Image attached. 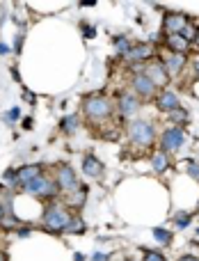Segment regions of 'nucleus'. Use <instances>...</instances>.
Wrapping results in <instances>:
<instances>
[{"mask_svg": "<svg viewBox=\"0 0 199 261\" xmlns=\"http://www.w3.org/2000/svg\"><path fill=\"white\" fill-rule=\"evenodd\" d=\"M174 225H177L179 229H186V227L190 225V213H186V211L177 213V216H174Z\"/></svg>", "mask_w": 199, "mask_h": 261, "instance_id": "21", "label": "nucleus"}, {"mask_svg": "<svg viewBox=\"0 0 199 261\" xmlns=\"http://www.w3.org/2000/svg\"><path fill=\"white\" fill-rule=\"evenodd\" d=\"M58 188H60V193H67V195H71L73 190H78V179H76V174H73V170L69 165H60L58 167Z\"/></svg>", "mask_w": 199, "mask_h": 261, "instance_id": "5", "label": "nucleus"}, {"mask_svg": "<svg viewBox=\"0 0 199 261\" xmlns=\"http://www.w3.org/2000/svg\"><path fill=\"white\" fill-rule=\"evenodd\" d=\"M12 76H14V81H16V83L21 81V76H18V71H16V69H12Z\"/></svg>", "mask_w": 199, "mask_h": 261, "instance_id": "34", "label": "nucleus"}, {"mask_svg": "<svg viewBox=\"0 0 199 261\" xmlns=\"http://www.w3.org/2000/svg\"><path fill=\"white\" fill-rule=\"evenodd\" d=\"M0 261H7V257H5V254H3V252H0Z\"/></svg>", "mask_w": 199, "mask_h": 261, "instance_id": "39", "label": "nucleus"}, {"mask_svg": "<svg viewBox=\"0 0 199 261\" xmlns=\"http://www.w3.org/2000/svg\"><path fill=\"white\" fill-rule=\"evenodd\" d=\"M87 197V188L85 186H78V190H73L71 195H69V206H80L82 202H85Z\"/></svg>", "mask_w": 199, "mask_h": 261, "instance_id": "18", "label": "nucleus"}, {"mask_svg": "<svg viewBox=\"0 0 199 261\" xmlns=\"http://www.w3.org/2000/svg\"><path fill=\"white\" fill-rule=\"evenodd\" d=\"M5 53H9V48L5 44H0V55H5Z\"/></svg>", "mask_w": 199, "mask_h": 261, "instance_id": "35", "label": "nucleus"}, {"mask_svg": "<svg viewBox=\"0 0 199 261\" xmlns=\"http://www.w3.org/2000/svg\"><path fill=\"white\" fill-rule=\"evenodd\" d=\"M192 41H195V46L199 48V28H197V35H195V39H192Z\"/></svg>", "mask_w": 199, "mask_h": 261, "instance_id": "36", "label": "nucleus"}, {"mask_svg": "<svg viewBox=\"0 0 199 261\" xmlns=\"http://www.w3.org/2000/svg\"><path fill=\"white\" fill-rule=\"evenodd\" d=\"M18 117H21V110H18V108H12V110L7 113V119H9V122H16Z\"/></svg>", "mask_w": 199, "mask_h": 261, "instance_id": "27", "label": "nucleus"}, {"mask_svg": "<svg viewBox=\"0 0 199 261\" xmlns=\"http://www.w3.org/2000/svg\"><path fill=\"white\" fill-rule=\"evenodd\" d=\"M115 46H117V53H122V55H126L128 50H131V44H128L126 37H117V39H115Z\"/></svg>", "mask_w": 199, "mask_h": 261, "instance_id": "23", "label": "nucleus"}, {"mask_svg": "<svg viewBox=\"0 0 199 261\" xmlns=\"http://www.w3.org/2000/svg\"><path fill=\"white\" fill-rule=\"evenodd\" d=\"M165 41H167V48H169V53L186 55L188 50H190V41H188L183 35H167V37H165Z\"/></svg>", "mask_w": 199, "mask_h": 261, "instance_id": "12", "label": "nucleus"}, {"mask_svg": "<svg viewBox=\"0 0 199 261\" xmlns=\"http://www.w3.org/2000/svg\"><path fill=\"white\" fill-rule=\"evenodd\" d=\"M82 110H85V115H87V119H90V122L101 124V122H108V119H110V115H112V103H110L108 96L94 94V96H87V99H85Z\"/></svg>", "mask_w": 199, "mask_h": 261, "instance_id": "1", "label": "nucleus"}, {"mask_svg": "<svg viewBox=\"0 0 199 261\" xmlns=\"http://www.w3.org/2000/svg\"><path fill=\"white\" fill-rule=\"evenodd\" d=\"M3 218H5V208L0 206V222H3Z\"/></svg>", "mask_w": 199, "mask_h": 261, "instance_id": "37", "label": "nucleus"}, {"mask_svg": "<svg viewBox=\"0 0 199 261\" xmlns=\"http://www.w3.org/2000/svg\"><path fill=\"white\" fill-rule=\"evenodd\" d=\"M165 69H167V73H179L183 69V64H186V55H179V53H169L167 58H165Z\"/></svg>", "mask_w": 199, "mask_h": 261, "instance_id": "16", "label": "nucleus"}, {"mask_svg": "<svg viewBox=\"0 0 199 261\" xmlns=\"http://www.w3.org/2000/svg\"><path fill=\"white\" fill-rule=\"evenodd\" d=\"M172 122H188V110L186 108H177L172 113Z\"/></svg>", "mask_w": 199, "mask_h": 261, "instance_id": "24", "label": "nucleus"}, {"mask_svg": "<svg viewBox=\"0 0 199 261\" xmlns=\"http://www.w3.org/2000/svg\"><path fill=\"white\" fill-rule=\"evenodd\" d=\"M188 25V16L181 12H167L163 16V28L167 35H181Z\"/></svg>", "mask_w": 199, "mask_h": 261, "instance_id": "6", "label": "nucleus"}, {"mask_svg": "<svg viewBox=\"0 0 199 261\" xmlns=\"http://www.w3.org/2000/svg\"><path fill=\"white\" fill-rule=\"evenodd\" d=\"M124 58L128 60V62H145V60L151 58V46L149 44H137V46H131V50H128Z\"/></svg>", "mask_w": 199, "mask_h": 261, "instance_id": "14", "label": "nucleus"}, {"mask_svg": "<svg viewBox=\"0 0 199 261\" xmlns=\"http://www.w3.org/2000/svg\"><path fill=\"white\" fill-rule=\"evenodd\" d=\"M117 103H119V113H122L124 117H131V115L140 108V99H137L135 94H128V92H122V94H119Z\"/></svg>", "mask_w": 199, "mask_h": 261, "instance_id": "10", "label": "nucleus"}, {"mask_svg": "<svg viewBox=\"0 0 199 261\" xmlns=\"http://www.w3.org/2000/svg\"><path fill=\"white\" fill-rule=\"evenodd\" d=\"M133 90H135V94L140 96V99H151V96L156 94L154 81H151L149 76H145V73H135V76H133Z\"/></svg>", "mask_w": 199, "mask_h": 261, "instance_id": "9", "label": "nucleus"}, {"mask_svg": "<svg viewBox=\"0 0 199 261\" xmlns=\"http://www.w3.org/2000/svg\"><path fill=\"white\" fill-rule=\"evenodd\" d=\"M197 73H199V62H197Z\"/></svg>", "mask_w": 199, "mask_h": 261, "instance_id": "40", "label": "nucleus"}, {"mask_svg": "<svg viewBox=\"0 0 199 261\" xmlns=\"http://www.w3.org/2000/svg\"><path fill=\"white\" fill-rule=\"evenodd\" d=\"M188 174H190L195 181H199V163H197V161H190V163H188Z\"/></svg>", "mask_w": 199, "mask_h": 261, "instance_id": "26", "label": "nucleus"}, {"mask_svg": "<svg viewBox=\"0 0 199 261\" xmlns=\"http://www.w3.org/2000/svg\"><path fill=\"white\" fill-rule=\"evenodd\" d=\"M128 138H131L133 144H137V147H151L156 140V130L151 126L149 122H145V119H133V122H128Z\"/></svg>", "mask_w": 199, "mask_h": 261, "instance_id": "2", "label": "nucleus"}, {"mask_svg": "<svg viewBox=\"0 0 199 261\" xmlns=\"http://www.w3.org/2000/svg\"><path fill=\"white\" fill-rule=\"evenodd\" d=\"M76 261H85V257H82V254H76Z\"/></svg>", "mask_w": 199, "mask_h": 261, "instance_id": "38", "label": "nucleus"}, {"mask_svg": "<svg viewBox=\"0 0 199 261\" xmlns=\"http://www.w3.org/2000/svg\"><path fill=\"white\" fill-rule=\"evenodd\" d=\"M156 103H158V108L163 113H174L177 108H181V101H179V96L174 92H160Z\"/></svg>", "mask_w": 199, "mask_h": 261, "instance_id": "11", "label": "nucleus"}, {"mask_svg": "<svg viewBox=\"0 0 199 261\" xmlns=\"http://www.w3.org/2000/svg\"><path fill=\"white\" fill-rule=\"evenodd\" d=\"M82 172H85L87 176H92V179H99L101 172H103V163H101L96 156L87 153V156L82 158Z\"/></svg>", "mask_w": 199, "mask_h": 261, "instance_id": "13", "label": "nucleus"}, {"mask_svg": "<svg viewBox=\"0 0 199 261\" xmlns=\"http://www.w3.org/2000/svg\"><path fill=\"white\" fill-rule=\"evenodd\" d=\"M151 165H154V172H165L169 167V161H167V153L163 151H156L154 158H151Z\"/></svg>", "mask_w": 199, "mask_h": 261, "instance_id": "17", "label": "nucleus"}, {"mask_svg": "<svg viewBox=\"0 0 199 261\" xmlns=\"http://www.w3.org/2000/svg\"><path fill=\"white\" fill-rule=\"evenodd\" d=\"M37 176H41V167L39 165H23L21 170L16 172V181L21 186H27L30 181H35Z\"/></svg>", "mask_w": 199, "mask_h": 261, "instance_id": "15", "label": "nucleus"}, {"mask_svg": "<svg viewBox=\"0 0 199 261\" xmlns=\"http://www.w3.org/2000/svg\"><path fill=\"white\" fill-rule=\"evenodd\" d=\"M69 220H71V213L67 211L64 206H60V204H50V206H46L44 211V227L50 231H64L69 225Z\"/></svg>", "mask_w": 199, "mask_h": 261, "instance_id": "3", "label": "nucleus"}, {"mask_svg": "<svg viewBox=\"0 0 199 261\" xmlns=\"http://www.w3.org/2000/svg\"><path fill=\"white\" fill-rule=\"evenodd\" d=\"M23 99H25L27 103H35V94H32L30 90H25V92H23Z\"/></svg>", "mask_w": 199, "mask_h": 261, "instance_id": "29", "label": "nucleus"}, {"mask_svg": "<svg viewBox=\"0 0 199 261\" xmlns=\"http://www.w3.org/2000/svg\"><path fill=\"white\" fill-rule=\"evenodd\" d=\"M82 35H85V37H94L96 30L92 25H87V23H82Z\"/></svg>", "mask_w": 199, "mask_h": 261, "instance_id": "28", "label": "nucleus"}, {"mask_svg": "<svg viewBox=\"0 0 199 261\" xmlns=\"http://www.w3.org/2000/svg\"><path fill=\"white\" fill-rule=\"evenodd\" d=\"M142 261H167V259H165V254H160V252L147 250V252H145V259H142Z\"/></svg>", "mask_w": 199, "mask_h": 261, "instance_id": "25", "label": "nucleus"}, {"mask_svg": "<svg viewBox=\"0 0 199 261\" xmlns=\"http://www.w3.org/2000/svg\"><path fill=\"white\" fill-rule=\"evenodd\" d=\"M142 73H145V76H149L151 81H154L156 87H158V85H165V83L169 81L167 69H165L163 60H154V62H149V64H142Z\"/></svg>", "mask_w": 199, "mask_h": 261, "instance_id": "7", "label": "nucleus"}, {"mask_svg": "<svg viewBox=\"0 0 199 261\" xmlns=\"http://www.w3.org/2000/svg\"><path fill=\"white\" fill-rule=\"evenodd\" d=\"M64 231H67V234H82V231H85V222H82V218H71Z\"/></svg>", "mask_w": 199, "mask_h": 261, "instance_id": "19", "label": "nucleus"}, {"mask_svg": "<svg viewBox=\"0 0 199 261\" xmlns=\"http://www.w3.org/2000/svg\"><path fill=\"white\" fill-rule=\"evenodd\" d=\"M23 190H25L27 195H35V197H39V199H50V197H55V195L60 193L58 181L48 179L46 174L37 176L35 181H30L27 186H23Z\"/></svg>", "mask_w": 199, "mask_h": 261, "instance_id": "4", "label": "nucleus"}, {"mask_svg": "<svg viewBox=\"0 0 199 261\" xmlns=\"http://www.w3.org/2000/svg\"><path fill=\"white\" fill-rule=\"evenodd\" d=\"M21 46H23V35H18V37H16V41H14V50L18 53V50H21Z\"/></svg>", "mask_w": 199, "mask_h": 261, "instance_id": "30", "label": "nucleus"}, {"mask_svg": "<svg viewBox=\"0 0 199 261\" xmlns=\"http://www.w3.org/2000/svg\"><path fill=\"white\" fill-rule=\"evenodd\" d=\"M5 179L14 181V179H16V170H7V172H5Z\"/></svg>", "mask_w": 199, "mask_h": 261, "instance_id": "31", "label": "nucleus"}, {"mask_svg": "<svg viewBox=\"0 0 199 261\" xmlns=\"http://www.w3.org/2000/svg\"><path fill=\"white\" fill-rule=\"evenodd\" d=\"M92 261H108V254H101V252H96L94 257H92Z\"/></svg>", "mask_w": 199, "mask_h": 261, "instance_id": "32", "label": "nucleus"}, {"mask_svg": "<svg viewBox=\"0 0 199 261\" xmlns=\"http://www.w3.org/2000/svg\"><path fill=\"white\" fill-rule=\"evenodd\" d=\"M163 149L165 151H174V149H181V144L186 142V130H183L181 126H172L167 128L163 133Z\"/></svg>", "mask_w": 199, "mask_h": 261, "instance_id": "8", "label": "nucleus"}, {"mask_svg": "<svg viewBox=\"0 0 199 261\" xmlns=\"http://www.w3.org/2000/svg\"><path fill=\"white\" fill-rule=\"evenodd\" d=\"M154 239L158 241V243H163V245H169V243H172V231L156 227V229H154Z\"/></svg>", "mask_w": 199, "mask_h": 261, "instance_id": "20", "label": "nucleus"}, {"mask_svg": "<svg viewBox=\"0 0 199 261\" xmlns=\"http://www.w3.org/2000/svg\"><path fill=\"white\" fill-rule=\"evenodd\" d=\"M60 126H62L64 133H71V130H76V128H78V117H73V115H71V117H64Z\"/></svg>", "mask_w": 199, "mask_h": 261, "instance_id": "22", "label": "nucleus"}, {"mask_svg": "<svg viewBox=\"0 0 199 261\" xmlns=\"http://www.w3.org/2000/svg\"><path fill=\"white\" fill-rule=\"evenodd\" d=\"M177 261H199L197 257H192V254H183V257H179Z\"/></svg>", "mask_w": 199, "mask_h": 261, "instance_id": "33", "label": "nucleus"}]
</instances>
